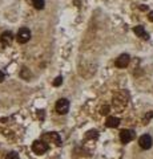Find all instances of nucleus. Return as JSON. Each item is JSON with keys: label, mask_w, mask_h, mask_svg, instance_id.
<instances>
[{"label": "nucleus", "mask_w": 153, "mask_h": 159, "mask_svg": "<svg viewBox=\"0 0 153 159\" xmlns=\"http://www.w3.org/2000/svg\"><path fill=\"white\" fill-rule=\"evenodd\" d=\"M12 40H13V34L11 31H6L0 34V41H2L3 47H8L12 43Z\"/></svg>", "instance_id": "7"}, {"label": "nucleus", "mask_w": 153, "mask_h": 159, "mask_svg": "<svg viewBox=\"0 0 153 159\" xmlns=\"http://www.w3.org/2000/svg\"><path fill=\"white\" fill-rule=\"evenodd\" d=\"M135 139V131L133 130H121L120 133V141L122 143H129L131 141H133Z\"/></svg>", "instance_id": "5"}, {"label": "nucleus", "mask_w": 153, "mask_h": 159, "mask_svg": "<svg viewBox=\"0 0 153 159\" xmlns=\"http://www.w3.org/2000/svg\"><path fill=\"white\" fill-rule=\"evenodd\" d=\"M29 39H31V31H29L28 28H20L16 33V40L17 43L20 44H26L29 41Z\"/></svg>", "instance_id": "1"}, {"label": "nucleus", "mask_w": 153, "mask_h": 159, "mask_svg": "<svg viewBox=\"0 0 153 159\" xmlns=\"http://www.w3.org/2000/svg\"><path fill=\"white\" fill-rule=\"evenodd\" d=\"M55 109L59 114H67L68 110H69V101H68L67 98H60L56 102Z\"/></svg>", "instance_id": "2"}, {"label": "nucleus", "mask_w": 153, "mask_h": 159, "mask_svg": "<svg viewBox=\"0 0 153 159\" xmlns=\"http://www.w3.org/2000/svg\"><path fill=\"white\" fill-rule=\"evenodd\" d=\"M89 134H88V138H91V137H95V138H97V131H95V130H91V131H88Z\"/></svg>", "instance_id": "14"}, {"label": "nucleus", "mask_w": 153, "mask_h": 159, "mask_svg": "<svg viewBox=\"0 0 153 159\" xmlns=\"http://www.w3.org/2000/svg\"><path fill=\"white\" fill-rule=\"evenodd\" d=\"M45 138H49L51 141L55 142L57 146H60V145H61V138L59 137V134H57V133H48V134H45V135L43 137V139H45Z\"/></svg>", "instance_id": "9"}, {"label": "nucleus", "mask_w": 153, "mask_h": 159, "mask_svg": "<svg viewBox=\"0 0 153 159\" xmlns=\"http://www.w3.org/2000/svg\"><path fill=\"white\" fill-rule=\"evenodd\" d=\"M6 159H20V158H19V155H17L16 152L11 151V152H8L7 155H6Z\"/></svg>", "instance_id": "12"}, {"label": "nucleus", "mask_w": 153, "mask_h": 159, "mask_svg": "<svg viewBox=\"0 0 153 159\" xmlns=\"http://www.w3.org/2000/svg\"><path fill=\"white\" fill-rule=\"evenodd\" d=\"M135 33L137 34L139 37H141V39H144V40H148L149 39V34H148L146 32H145V29H144V27L142 25H137V27H135Z\"/></svg>", "instance_id": "8"}, {"label": "nucleus", "mask_w": 153, "mask_h": 159, "mask_svg": "<svg viewBox=\"0 0 153 159\" xmlns=\"http://www.w3.org/2000/svg\"><path fill=\"white\" fill-rule=\"evenodd\" d=\"M129 60H131V57H129V54H127V53H122V54H120L117 58H116V66L117 68H125V66H128V64H129Z\"/></svg>", "instance_id": "6"}, {"label": "nucleus", "mask_w": 153, "mask_h": 159, "mask_svg": "<svg viewBox=\"0 0 153 159\" xmlns=\"http://www.w3.org/2000/svg\"><path fill=\"white\" fill-rule=\"evenodd\" d=\"M4 78H6V76H4V73L0 70V82H3V80H4Z\"/></svg>", "instance_id": "17"}, {"label": "nucleus", "mask_w": 153, "mask_h": 159, "mask_svg": "<svg viewBox=\"0 0 153 159\" xmlns=\"http://www.w3.org/2000/svg\"><path fill=\"white\" fill-rule=\"evenodd\" d=\"M152 137L151 135H148V134H144V135H141L139 138V145L140 147L142 148V150H149V148L152 147Z\"/></svg>", "instance_id": "4"}, {"label": "nucleus", "mask_w": 153, "mask_h": 159, "mask_svg": "<svg viewBox=\"0 0 153 159\" xmlns=\"http://www.w3.org/2000/svg\"><path fill=\"white\" fill-rule=\"evenodd\" d=\"M105 125L108 127H117L118 125H120V119H118L117 117H108Z\"/></svg>", "instance_id": "10"}, {"label": "nucleus", "mask_w": 153, "mask_h": 159, "mask_svg": "<svg viewBox=\"0 0 153 159\" xmlns=\"http://www.w3.org/2000/svg\"><path fill=\"white\" fill-rule=\"evenodd\" d=\"M108 113H109V106H104L101 109V114H103V116H105V114H108Z\"/></svg>", "instance_id": "15"}, {"label": "nucleus", "mask_w": 153, "mask_h": 159, "mask_svg": "<svg viewBox=\"0 0 153 159\" xmlns=\"http://www.w3.org/2000/svg\"><path fill=\"white\" fill-rule=\"evenodd\" d=\"M148 19H149V21H153V11L149 12V15H148Z\"/></svg>", "instance_id": "16"}, {"label": "nucleus", "mask_w": 153, "mask_h": 159, "mask_svg": "<svg viewBox=\"0 0 153 159\" xmlns=\"http://www.w3.org/2000/svg\"><path fill=\"white\" fill-rule=\"evenodd\" d=\"M31 3L36 9H43L44 6H45V2H44V0H31Z\"/></svg>", "instance_id": "11"}, {"label": "nucleus", "mask_w": 153, "mask_h": 159, "mask_svg": "<svg viewBox=\"0 0 153 159\" xmlns=\"http://www.w3.org/2000/svg\"><path fill=\"white\" fill-rule=\"evenodd\" d=\"M48 148H49V146L44 141H35V142L32 143V151L35 152V154H39V155H41V154L47 152Z\"/></svg>", "instance_id": "3"}, {"label": "nucleus", "mask_w": 153, "mask_h": 159, "mask_svg": "<svg viewBox=\"0 0 153 159\" xmlns=\"http://www.w3.org/2000/svg\"><path fill=\"white\" fill-rule=\"evenodd\" d=\"M63 84V77L61 76H59L55 78V81H53V86H60Z\"/></svg>", "instance_id": "13"}]
</instances>
